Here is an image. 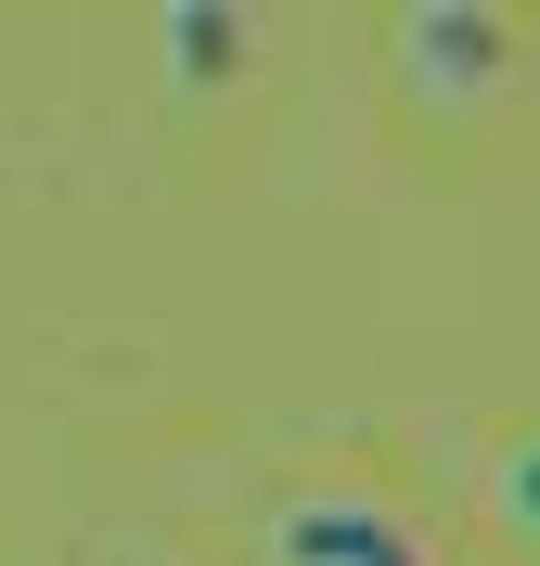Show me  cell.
<instances>
[{
  "label": "cell",
  "mask_w": 540,
  "mask_h": 566,
  "mask_svg": "<svg viewBox=\"0 0 540 566\" xmlns=\"http://www.w3.org/2000/svg\"><path fill=\"white\" fill-rule=\"evenodd\" d=\"M271 554L284 566H425V541L360 490H296V502H271Z\"/></svg>",
  "instance_id": "6da1fadb"
},
{
  "label": "cell",
  "mask_w": 540,
  "mask_h": 566,
  "mask_svg": "<svg viewBox=\"0 0 540 566\" xmlns=\"http://www.w3.org/2000/svg\"><path fill=\"white\" fill-rule=\"evenodd\" d=\"M399 52H412V77H451L437 104H476V91H502L515 27L502 13H399Z\"/></svg>",
  "instance_id": "7a4b0ae2"
},
{
  "label": "cell",
  "mask_w": 540,
  "mask_h": 566,
  "mask_svg": "<svg viewBox=\"0 0 540 566\" xmlns=\"http://www.w3.org/2000/svg\"><path fill=\"white\" fill-rule=\"evenodd\" d=\"M245 13H168V52H180V77H232L245 65Z\"/></svg>",
  "instance_id": "3957f363"
},
{
  "label": "cell",
  "mask_w": 540,
  "mask_h": 566,
  "mask_svg": "<svg viewBox=\"0 0 540 566\" xmlns=\"http://www.w3.org/2000/svg\"><path fill=\"white\" fill-rule=\"evenodd\" d=\"M489 502H502V528H540V438H515L489 463Z\"/></svg>",
  "instance_id": "277c9868"
}]
</instances>
